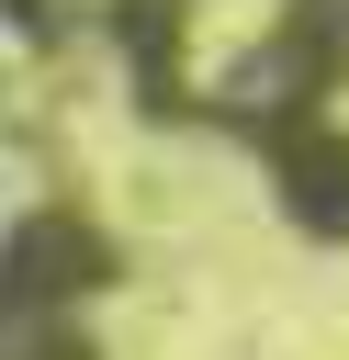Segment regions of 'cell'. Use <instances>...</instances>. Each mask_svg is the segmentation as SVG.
<instances>
[{
	"label": "cell",
	"instance_id": "cell-1",
	"mask_svg": "<svg viewBox=\"0 0 349 360\" xmlns=\"http://www.w3.org/2000/svg\"><path fill=\"white\" fill-rule=\"evenodd\" d=\"M349 68V0H281V22L236 56V79L214 90V124L225 135H259V124H293L326 101V79Z\"/></svg>",
	"mask_w": 349,
	"mask_h": 360
},
{
	"label": "cell",
	"instance_id": "cell-2",
	"mask_svg": "<svg viewBox=\"0 0 349 360\" xmlns=\"http://www.w3.org/2000/svg\"><path fill=\"white\" fill-rule=\"evenodd\" d=\"M259 146H270L281 214H293L304 236H349V135L315 124V112H293V124H259Z\"/></svg>",
	"mask_w": 349,
	"mask_h": 360
},
{
	"label": "cell",
	"instance_id": "cell-3",
	"mask_svg": "<svg viewBox=\"0 0 349 360\" xmlns=\"http://www.w3.org/2000/svg\"><path fill=\"white\" fill-rule=\"evenodd\" d=\"M0 22H11V34H45V22H56V0H0Z\"/></svg>",
	"mask_w": 349,
	"mask_h": 360
}]
</instances>
